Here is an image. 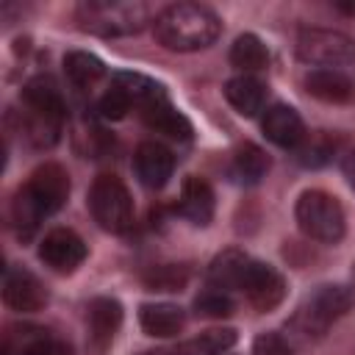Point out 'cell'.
Segmentation results:
<instances>
[{"label":"cell","mask_w":355,"mask_h":355,"mask_svg":"<svg viewBox=\"0 0 355 355\" xmlns=\"http://www.w3.org/2000/svg\"><path fill=\"white\" fill-rule=\"evenodd\" d=\"M64 72H67V78H69L75 86H92L94 80L103 78L105 64H103L97 55H92V53L75 50V53H67V55H64Z\"/></svg>","instance_id":"cell-24"},{"label":"cell","mask_w":355,"mask_h":355,"mask_svg":"<svg viewBox=\"0 0 355 355\" xmlns=\"http://www.w3.org/2000/svg\"><path fill=\"white\" fill-rule=\"evenodd\" d=\"M230 64L244 72H258L269 64V50L255 33H241L230 47Z\"/></svg>","instance_id":"cell-22"},{"label":"cell","mask_w":355,"mask_h":355,"mask_svg":"<svg viewBox=\"0 0 355 355\" xmlns=\"http://www.w3.org/2000/svg\"><path fill=\"white\" fill-rule=\"evenodd\" d=\"M194 308L202 316H227V313H233V300L225 294V288H216L214 286V288L202 291L194 300Z\"/></svg>","instance_id":"cell-27"},{"label":"cell","mask_w":355,"mask_h":355,"mask_svg":"<svg viewBox=\"0 0 355 355\" xmlns=\"http://www.w3.org/2000/svg\"><path fill=\"white\" fill-rule=\"evenodd\" d=\"M344 178H347V183H349V189L355 191V150L344 158Z\"/></svg>","instance_id":"cell-30"},{"label":"cell","mask_w":355,"mask_h":355,"mask_svg":"<svg viewBox=\"0 0 355 355\" xmlns=\"http://www.w3.org/2000/svg\"><path fill=\"white\" fill-rule=\"evenodd\" d=\"M141 119L150 130L155 133H164L166 139H175V141H186L191 136V122L169 103V97H161L155 103H147L141 105Z\"/></svg>","instance_id":"cell-15"},{"label":"cell","mask_w":355,"mask_h":355,"mask_svg":"<svg viewBox=\"0 0 355 355\" xmlns=\"http://www.w3.org/2000/svg\"><path fill=\"white\" fill-rule=\"evenodd\" d=\"M352 300V291L344 286H319L297 308L294 324L302 336H322L336 319H341L349 311Z\"/></svg>","instance_id":"cell-7"},{"label":"cell","mask_w":355,"mask_h":355,"mask_svg":"<svg viewBox=\"0 0 355 355\" xmlns=\"http://www.w3.org/2000/svg\"><path fill=\"white\" fill-rule=\"evenodd\" d=\"M305 89L308 94L324 103H347L355 94L352 80L338 69H311L305 75Z\"/></svg>","instance_id":"cell-18"},{"label":"cell","mask_w":355,"mask_h":355,"mask_svg":"<svg viewBox=\"0 0 355 355\" xmlns=\"http://www.w3.org/2000/svg\"><path fill=\"white\" fill-rule=\"evenodd\" d=\"M86 322H89V344H92V349L103 352L114 341V336H116V330L122 324V305L116 300H111V297H97V300L89 302Z\"/></svg>","instance_id":"cell-12"},{"label":"cell","mask_w":355,"mask_h":355,"mask_svg":"<svg viewBox=\"0 0 355 355\" xmlns=\"http://www.w3.org/2000/svg\"><path fill=\"white\" fill-rule=\"evenodd\" d=\"M39 258H42L50 269H55V272H72L75 266L83 263V258H86V244H83V239H80L75 230H69V227H55V230H50V233L42 239V244H39Z\"/></svg>","instance_id":"cell-10"},{"label":"cell","mask_w":355,"mask_h":355,"mask_svg":"<svg viewBox=\"0 0 355 355\" xmlns=\"http://www.w3.org/2000/svg\"><path fill=\"white\" fill-rule=\"evenodd\" d=\"M3 300L8 308L33 313L47 305V291L42 288L39 277L22 266H8L3 277Z\"/></svg>","instance_id":"cell-11"},{"label":"cell","mask_w":355,"mask_h":355,"mask_svg":"<svg viewBox=\"0 0 355 355\" xmlns=\"http://www.w3.org/2000/svg\"><path fill=\"white\" fill-rule=\"evenodd\" d=\"M153 31H155V39L166 50L191 53V50H202V47L214 44L222 31V22L208 6L175 3L155 17Z\"/></svg>","instance_id":"cell-1"},{"label":"cell","mask_w":355,"mask_h":355,"mask_svg":"<svg viewBox=\"0 0 355 355\" xmlns=\"http://www.w3.org/2000/svg\"><path fill=\"white\" fill-rule=\"evenodd\" d=\"M186 280H189V269L186 266H175V263L153 266L144 275V283L153 291H180L186 286Z\"/></svg>","instance_id":"cell-26"},{"label":"cell","mask_w":355,"mask_h":355,"mask_svg":"<svg viewBox=\"0 0 355 355\" xmlns=\"http://www.w3.org/2000/svg\"><path fill=\"white\" fill-rule=\"evenodd\" d=\"M266 172H269V158L258 144L244 141V144L236 147V153H233V175L241 183H258Z\"/></svg>","instance_id":"cell-21"},{"label":"cell","mask_w":355,"mask_h":355,"mask_svg":"<svg viewBox=\"0 0 355 355\" xmlns=\"http://www.w3.org/2000/svg\"><path fill=\"white\" fill-rule=\"evenodd\" d=\"M78 28L94 36H133L150 22V8L139 0H86L75 8Z\"/></svg>","instance_id":"cell-3"},{"label":"cell","mask_w":355,"mask_h":355,"mask_svg":"<svg viewBox=\"0 0 355 355\" xmlns=\"http://www.w3.org/2000/svg\"><path fill=\"white\" fill-rule=\"evenodd\" d=\"M336 8L344 14H355V3H336Z\"/></svg>","instance_id":"cell-31"},{"label":"cell","mask_w":355,"mask_h":355,"mask_svg":"<svg viewBox=\"0 0 355 355\" xmlns=\"http://www.w3.org/2000/svg\"><path fill=\"white\" fill-rule=\"evenodd\" d=\"M180 216H186L191 225H208L214 216V189L208 180L189 175L180 186V200H178Z\"/></svg>","instance_id":"cell-16"},{"label":"cell","mask_w":355,"mask_h":355,"mask_svg":"<svg viewBox=\"0 0 355 355\" xmlns=\"http://www.w3.org/2000/svg\"><path fill=\"white\" fill-rule=\"evenodd\" d=\"M139 322H141V330L147 336H155V338H169V336H178L186 316L178 305L172 302H144L139 308Z\"/></svg>","instance_id":"cell-17"},{"label":"cell","mask_w":355,"mask_h":355,"mask_svg":"<svg viewBox=\"0 0 355 355\" xmlns=\"http://www.w3.org/2000/svg\"><path fill=\"white\" fill-rule=\"evenodd\" d=\"M233 344H236L233 327H214V330H205V333L178 344L172 355H225Z\"/></svg>","instance_id":"cell-20"},{"label":"cell","mask_w":355,"mask_h":355,"mask_svg":"<svg viewBox=\"0 0 355 355\" xmlns=\"http://www.w3.org/2000/svg\"><path fill=\"white\" fill-rule=\"evenodd\" d=\"M236 288L244 291V297L258 311H272L286 297V280H283V275L275 266H269L263 261H255V258H247V263H244V269L239 275Z\"/></svg>","instance_id":"cell-9"},{"label":"cell","mask_w":355,"mask_h":355,"mask_svg":"<svg viewBox=\"0 0 355 355\" xmlns=\"http://www.w3.org/2000/svg\"><path fill=\"white\" fill-rule=\"evenodd\" d=\"M130 97L122 92V89H116V86H111L103 97H100V103H97V111L105 116V119H122L128 111H130Z\"/></svg>","instance_id":"cell-28"},{"label":"cell","mask_w":355,"mask_h":355,"mask_svg":"<svg viewBox=\"0 0 355 355\" xmlns=\"http://www.w3.org/2000/svg\"><path fill=\"white\" fill-rule=\"evenodd\" d=\"M22 105L25 114V130L33 139V144H53L58 139V128L64 122L67 105L58 92V86L50 78H33L22 89Z\"/></svg>","instance_id":"cell-4"},{"label":"cell","mask_w":355,"mask_h":355,"mask_svg":"<svg viewBox=\"0 0 355 355\" xmlns=\"http://www.w3.org/2000/svg\"><path fill=\"white\" fill-rule=\"evenodd\" d=\"M225 97L227 103L241 114V116H255L261 108H263V100H266V89L258 78L252 75H239V78H230L225 83Z\"/></svg>","instance_id":"cell-19"},{"label":"cell","mask_w":355,"mask_h":355,"mask_svg":"<svg viewBox=\"0 0 355 355\" xmlns=\"http://www.w3.org/2000/svg\"><path fill=\"white\" fill-rule=\"evenodd\" d=\"M297 55L300 61L313 64L319 69H333L355 61V39L341 31L305 28L297 36Z\"/></svg>","instance_id":"cell-8"},{"label":"cell","mask_w":355,"mask_h":355,"mask_svg":"<svg viewBox=\"0 0 355 355\" xmlns=\"http://www.w3.org/2000/svg\"><path fill=\"white\" fill-rule=\"evenodd\" d=\"M300 230L322 244H336L344 236V208L341 202L322 191V189H308L300 194L297 208H294Z\"/></svg>","instance_id":"cell-5"},{"label":"cell","mask_w":355,"mask_h":355,"mask_svg":"<svg viewBox=\"0 0 355 355\" xmlns=\"http://www.w3.org/2000/svg\"><path fill=\"white\" fill-rule=\"evenodd\" d=\"M263 133L272 144L277 147H286V150H294L302 144L305 139V125H302V116L291 108V105H272L266 114H263Z\"/></svg>","instance_id":"cell-14"},{"label":"cell","mask_w":355,"mask_h":355,"mask_svg":"<svg viewBox=\"0 0 355 355\" xmlns=\"http://www.w3.org/2000/svg\"><path fill=\"white\" fill-rule=\"evenodd\" d=\"M69 197V175L58 164H42L17 191L11 214L22 233H31L44 216L55 214Z\"/></svg>","instance_id":"cell-2"},{"label":"cell","mask_w":355,"mask_h":355,"mask_svg":"<svg viewBox=\"0 0 355 355\" xmlns=\"http://www.w3.org/2000/svg\"><path fill=\"white\" fill-rule=\"evenodd\" d=\"M141 355H166V352H158V349H150V352H141Z\"/></svg>","instance_id":"cell-32"},{"label":"cell","mask_w":355,"mask_h":355,"mask_svg":"<svg viewBox=\"0 0 355 355\" xmlns=\"http://www.w3.org/2000/svg\"><path fill=\"white\" fill-rule=\"evenodd\" d=\"M114 86L122 89L130 97V103L139 105V108L147 105V103H155V100L166 97V92H164L161 83H155L153 78L139 75V72H116L114 75Z\"/></svg>","instance_id":"cell-23"},{"label":"cell","mask_w":355,"mask_h":355,"mask_svg":"<svg viewBox=\"0 0 355 355\" xmlns=\"http://www.w3.org/2000/svg\"><path fill=\"white\" fill-rule=\"evenodd\" d=\"M252 355H291V347L277 333H261L252 344Z\"/></svg>","instance_id":"cell-29"},{"label":"cell","mask_w":355,"mask_h":355,"mask_svg":"<svg viewBox=\"0 0 355 355\" xmlns=\"http://www.w3.org/2000/svg\"><path fill=\"white\" fill-rule=\"evenodd\" d=\"M136 175L147 189H161L175 169V155L158 141H141L133 155Z\"/></svg>","instance_id":"cell-13"},{"label":"cell","mask_w":355,"mask_h":355,"mask_svg":"<svg viewBox=\"0 0 355 355\" xmlns=\"http://www.w3.org/2000/svg\"><path fill=\"white\" fill-rule=\"evenodd\" d=\"M8 355H75L72 347L61 338H53L42 330H25L22 344Z\"/></svg>","instance_id":"cell-25"},{"label":"cell","mask_w":355,"mask_h":355,"mask_svg":"<svg viewBox=\"0 0 355 355\" xmlns=\"http://www.w3.org/2000/svg\"><path fill=\"white\" fill-rule=\"evenodd\" d=\"M89 211L103 230H111V233L128 230L133 222V200L128 186L116 175L94 178L89 189Z\"/></svg>","instance_id":"cell-6"}]
</instances>
